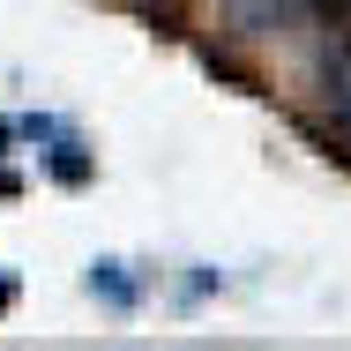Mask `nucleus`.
I'll list each match as a JSON object with an SVG mask.
<instances>
[{
	"instance_id": "1",
	"label": "nucleus",
	"mask_w": 351,
	"mask_h": 351,
	"mask_svg": "<svg viewBox=\"0 0 351 351\" xmlns=\"http://www.w3.org/2000/svg\"><path fill=\"white\" fill-rule=\"evenodd\" d=\"M322 105H329V128L351 142V38L322 53Z\"/></svg>"
},
{
	"instance_id": "2",
	"label": "nucleus",
	"mask_w": 351,
	"mask_h": 351,
	"mask_svg": "<svg viewBox=\"0 0 351 351\" xmlns=\"http://www.w3.org/2000/svg\"><path fill=\"white\" fill-rule=\"evenodd\" d=\"M224 8H232V23L247 38H277V30H291L306 15V0H224Z\"/></svg>"
},
{
	"instance_id": "3",
	"label": "nucleus",
	"mask_w": 351,
	"mask_h": 351,
	"mask_svg": "<svg viewBox=\"0 0 351 351\" xmlns=\"http://www.w3.org/2000/svg\"><path fill=\"white\" fill-rule=\"evenodd\" d=\"M329 8H344V15H351V0H329Z\"/></svg>"
}]
</instances>
